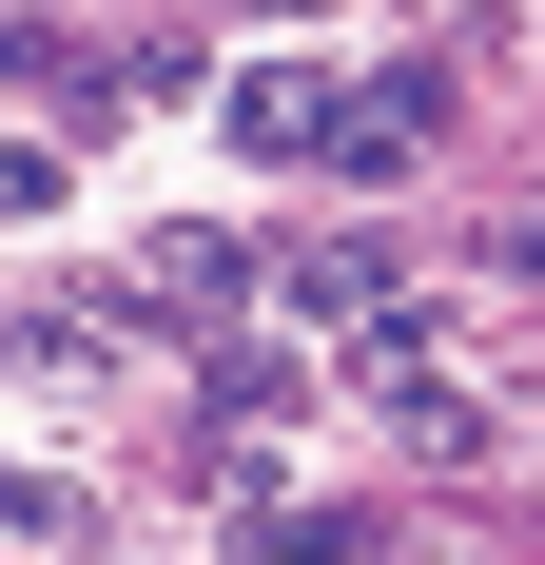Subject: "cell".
Wrapping results in <instances>:
<instances>
[{
	"instance_id": "4",
	"label": "cell",
	"mask_w": 545,
	"mask_h": 565,
	"mask_svg": "<svg viewBox=\"0 0 545 565\" xmlns=\"http://www.w3.org/2000/svg\"><path fill=\"white\" fill-rule=\"evenodd\" d=\"M234 137H254V157H312V137H331V78H234Z\"/></svg>"
},
{
	"instance_id": "1",
	"label": "cell",
	"mask_w": 545,
	"mask_h": 565,
	"mask_svg": "<svg viewBox=\"0 0 545 565\" xmlns=\"http://www.w3.org/2000/svg\"><path fill=\"white\" fill-rule=\"evenodd\" d=\"M429 137H448V58H389V78H351V98H331L312 157H331V175H409Z\"/></svg>"
},
{
	"instance_id": "3",
	"label": "cell",
	"mask_w": 545,
	"mask_h": 565,
	"mask_svg": "<svg viewBox=\"0 0 545 565\" xmlns=\"http://www.w3.org/2000/svg\"><path fill=\"white\" fill-rule=\"evenodd\" d=\"M292 292H312L331 332H389V254H371V234H312V254H292Z\"/></svg>"
},
{
	"instance_id": "6",
	"label": "cell",
	"mask_w": 545,
	"mask_h": 565,
	"mask_svg": "<svg viewBox=\"0 0 545 565\" xmlns=\"http://www.w3.org/2000/svg\"><path fill=\"white\" fill-rule=\"evenodd\" d=\"M234 20H292V0H234Z\"/></svg>"
},
{
	"instance_id": "5",
	"label": "cell",
	"mask_w": 545,
	"mask_h": 565,
	"mask_svg": "<svg viewBox=\"0 0 545 565\" xmlns=\"http://www.w3.org/2000/svg\"><path fill=\"white\" fill-rule=\"evenodd\" d=\"M0 78H58V20H20V0H0Z\"/></svg>"
},
{
	"instance_id": "2",
	"label": "cell",
	"mask_w": 545,
	"mask_h": 565,
	"mask_svg": "<svg viewBox=\"0 0 545 565\" xmlns=\"http://www.w3.org/2000/svg\"><path fill=\"white\" fill-rule=\"evenodd\" d=\"M371 409H389V429H409V449H488V409H468V371H448V351L409 332V312H389V332H371Z\"/></svg>"
}]
</instances>
